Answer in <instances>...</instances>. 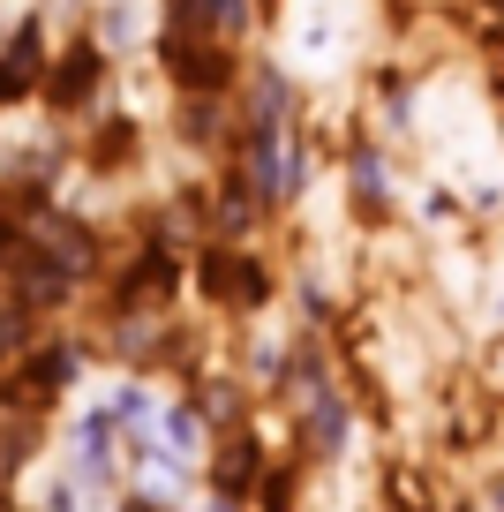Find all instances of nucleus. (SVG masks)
Masks as SVG:
<instances>
[{
  "mask_svg": "<svg viewBox=\"0 0 504 512\" xmlns=\"http://www.w3.org/2000/svg\"><path fill=\"white\" fill-rule=\"evenodd\" d=\"M143 31H151V0H98V16H91V38L106 53H136Z\"/></svg>",
  "mask_w": 504,
  "mask_h": 512,
  "instance_id": "3",
  "label": "nucleus"
},
{
  "mask_svg": "<svg viewBox=\"0 0 504 512\" xmlns=\"http://www.w3.org/2000/svg\"><path fill=\"white\" fill-rule=\"evenodd\" d=\"M279 8V68L294 83H339L377 46L369 0H271Z\"/></svg>",
  "mask_w": 504,
  "mask_h": 512,
  "instance_id": "1",
  "label": "nucleus"
},
{
  "mask_svg": "<svg viewBox=\"0 0 504 512\" xmlns=\"http://www.w3.org/2000/svg\"><path fill=\"white\" fill-rule=\"evenodd\" d=\"M38 68H46V38H38V23H23L16 46L0 53V106H16V98L38 91Z\"/></svg>",
  "mask_w": 504,
  "mask_h": 512,
  "instance_id": "2",
  "label": "nucleus"
}]
</instances>
